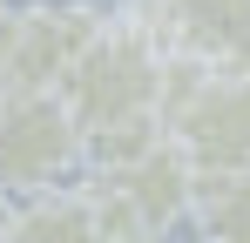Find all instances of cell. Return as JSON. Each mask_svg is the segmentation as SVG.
Segmentation results:
<instances>
[{
  "instance_id": "2",
  "label": "cell",
  "mask_w": 250,
  "mask_h": 243,
  "mask_svg": "<svg viewBox=\"0 0 250 243\" xmlns=\"http://www.w3.org/2000/svg\"><path fill=\"white\" fill-rule=\"evenodd\" d=\"M82 169V122L54 88H27L0 101V196H27L68 182Z\"/></svg>"
},
{
  "instance_id": "7",
  "label": "cell",
  "mask_w": 250,
  "mask_h": 243,
  "mask_svg": "<svg viewBox=\"0 0 250 243\" xmlns=\"http://www.w3.org/2000/svg\"><path fill=\"white\" fill-rule=\"evenodd\" d=\"M203 237L250 243V169H196L189 182V216Z\"/></svg>"
},
{
  "instance_id": "1",
  "label": "cell",
  "mask_w": 250,
  "mask_h": 243,
  "mask_svg": "<svg viewBox=\"0 0 250 243\" xmlns=\"http://www.w3.org/2000/svg\"><path fill=\"white\" fill-rule=\"evenodd\" d=\"M156 75H163V40L122 14V20L95 27V40L75 54V68L54 81V95L75 108L88 135V128H108L128 115H156Z\"/></svg>"
},
{
  "instance_id": "6",
  "label": "cell",
  "mask_w": 250,
  "mask_h": 243,
  "mask_svg": "<svg viewBox=\"0 0 250 243\" xmlns=\"http://www.w3.org/2000/svg\"><path fill=\"white\" fill-rule=\"evenodd\" d=\"M7 237H27V243H88V237H95V202H88V182L68 176V182H47V189L14 196Z\"/></svg>"
},
{
  "instance_id": "3",
  "label": "cell",
  "mask_w": 250,
  "mask_h": 243,
  "mask_svg": "<svg viewBox=\"0 0 250 243\" xmlns=\"http://www.w3.org/2000/svg\"><path fill=\"white\" fill-rule=\"evenodd\" d=\"M108 14H95L82 0H34L21 14L0 7V95H27V88H54L75 68L95 27Z\"/></svg>"
},
{
  "instance_id": "4",
  "label": "cell",
  "mask_w": 250,
  "mask_h": 243,
  "mask_svg": "<svg viewBox=\"0 0 250 243\" xmlns=\"http://www.w3.org/2000/svg\"><path fill=\"white\" fill-rule=\"evenodd\" d=\"M163 128L189 156V169H250V68L209 61Z\"/></svg>"
},
{
  "instance_id": "9",
  "label": "cell",
  "mask_w": 250,
  "mask_h": 243,
  "mask_svg": "<svg viewBox=\"0 0 250 243\" xmlns=\"http://www.w3.org/2000/svg\"><path fill=\"white\" fill-rule=\"evenodd\" d=\"M0 101H7V95H0Z\"/></svg>"
},
{
  "instance_id": "8",
  "label": "cell",
  "mask_w": 250,
  "mask_h": 243,
  "mask_svg": "<svg viewBox=\"0 0 250 243\" xmlns=\"http://www.w3.org/2000/svg\"><path fill=\"white\" fill-rule=\"evenodd\" d=\"M0 7H7V0H0Z\"/></svg>"
},
{
  "instance_id": "5",
  "label": "cell",
  "mask_w": 250,
  "mask_h": 243,
  "mask_svg": "<svg viewBox=\"0 0 250 243\" xmlns=\"http://www.w3.org/2000/svg\"><path fill=\"white\" fill-rule=\"evenodd\" d=\"M95 176L135 209L142 237H163V230H176V223L189 216V182H196V169H189V156H183L169 135H156L135 162H122V169H95Z\"/></svg>"
}]
</instances>
